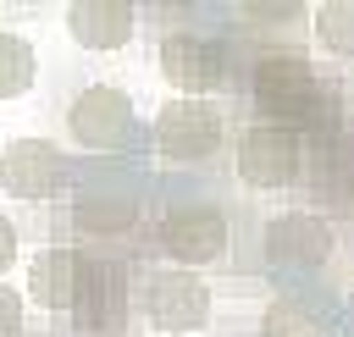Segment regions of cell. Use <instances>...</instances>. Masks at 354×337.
I'll list each match as a JSON object with an SVG mask.
<instances>
[{"label":"cell","instance_id":"7402d4cb","mask_svg":"<svg viewBox=\"0 0 354 337\" xmlns=\"http://www.w3.org/2000/svg\"><path fill=\"white\" fill-rule=\"evenodd\" d=\"M100 337H116V331H100Z\"/></svg>","mask_w":354,"mask_h":337},{"label":"cell","instance_id":"8992f818","mask_svg":"<svg viewBox=\"0 0 354 337\" xmlns=\"http://www.w3.org/2000/svg\"><path fill=\"white\" fill-rule=\"evenodd\" d=\"M105 260H88L83 249H39L28 265V298L39 309H83V298L94 293Z\"/></svg>","mask_w":354,"mask_h":337},{"label":"cell","instance_id":"2e32d148","mask_svg":"<svg viewBox=\"0 0 354 337\" xmlns=\"http://www.w3.org/2000/svg\"><path fill=\"white\" fill-rule=\"evenodd\" d=\"M238 17H243V22H304L310 11H304V6H288V0H282V6H254V0H249V6H238Z\"/></svg>","mask_w":354,"mask_h":337},{"label":"cell","instance_id":"e0dca14e","mask_svg":"<svg viewBox=\"0 0 354 337\" xmlns=\"http://www.w3.org/2000/svg\"><path fill=\"white\" fill-rule=\"evenodd\" d=\"M0 337H22V293L0 282Z\"/></svg>","mask_w":354,"mask_h":337},{"label":"cell","instance_id":"30bf717a","mask_svg":"<svg viewBox=\"0 0 354 337\" xmlns=\"http://www.w3.org/2000/svg\"><path fill=\"white\" fill-rule=\"evenodd\" d=\"M332 249H337V232L315 210H288L266 227V260L277 271H315L332 260Z\"/></svg>","mask_w":354,"mask_h":337},{"label":"cell","instance_id":"3957f363","mask_svg":"<svg viewBox=\"0 0 354 337\" xmlns=\"http://www.w3.org/2000/svg\"><path fill=\"white\" fill-rule=\"evenodd\" d=\"M227 144V122L210 99H183L171 94L160 110H155V149L177 166H199L210 160L216 149Z\"/></svg>","mask_w":354,"mask_h":337},{"label":"cell","instance_id":"44dd1931","mask_svg":"<svg viewBox=\"0 0 354 337\" xmlns=\"http://www.w3.org/2000/svg\"><path fill=\"white\" fill-rule=\"evenodd\" d=\"M348 309H354V287H348Z\"/></svg>","mask_w":354,"mask_h":337},{"label":"cell","instance_id":"ba28073f","mask_svg":"<svg viewBox=\"0 0 354 337\" xmlns=\"http://www.w3.org/2000/svg\"><path fill=\"white\" fill-rule=\"evenodd\" d=\"M299 166H304L299 133L271 127V122H254L238 133V177L249 188H288L299 182Z\"/></svg>","mask_w":354,"mask_h":337},{"label":"cell","instance_id":"9a60e30c","mask_svg":"<svg viewBox=\"0 0 354 337\" xmlns=\"http://www.w3.org/2000/svg\"><path fill=\"white\" fill-rule=\"evenodd\" d=\"M260 337H321V326H315V315H310L304 304L271 298L266 315H260Z\"/></svg>","mask_w":354,"mask_h":337},{"label":"cell","instance_id":"9c48e42d","mask_svg":"<svg viewBox=\"0 0 354 337\" xmlns=\"http://www.w3.org/2000/svg\"><path fill=\"white\" fill-rule=\"evenodd\" d=\"M144 315L155 331H199L210 320V287L194 276V271H155L144 276Z\"/></svg>","mask_w":354,"mask_h":337},{"label":"cell","instance_id":"4fadbf2b","mask_svg":"<svg viewBox=\"0 0 354 337\" xmlns=\"http://www.w3.org/2000/svg\"><path fill=\"white\" fill-rule=\"evenodd\" d=\"M315 44L337 61H354V0H321L315 6Z\"/></svg>","mask_w":354,"mask_h":337},{"label":"cell","instance_id":"6da1fadb","mask_svg":"<svg viewBox=\"0 0 354 337\" xmlns=\"http://www.w3.org/2000/svg\"><path fill=\"white\" fill-rule=\"evenodd\" d=\"M249 99L254 110L271 122V127H288V133H304L321 122L326 110V88L315 77V66L299 55V50H271L249 66Z\"/></svg>","mask_w":354,"mask_h":337},{"label":"cell","instance_id":"5b68a950","mask_svg":"<svg viewBox=\"0 0 354 337\" xmlns=\"http://www.w3.org/2000/svg\"><path fill=\"white\" fill-rule=\"evenodd\" d=\"M66 133L77 149H94V155H111L133 138V99L111 83H88L72 94L66 105Z\"/></svg>","mask_w":354,"mask_h":337},{"label":"cell","instance_id":"ffe728a7","mask_svg":"<svg viewBox=\"0 0 354 337\" xmlns=\"http://www.w3.org/2000/svg\"><path fill=\"white\" fill-rule=\"evenodd\" d=\"M348 127H354V94H348Z\"/></svg>","mask_w":354,"mask_h":337},{"label":"cell","instance_id":"52a82bcc","mask_svg":"<svg viewBox=\"0 0 354 337\" xmlns=\"http://www.w3.org/2000/svg\"><path fill=\"white\" fill-rule=\"evenodd\" d=\"M72 182V160L50 138H11L0 149V188L11 199H50Z\"/></svg>","mask_w":354,"mask_h":337},{"label":"cell","instance_id":"8fae6325","mask_svg":"<svg viewBox=\"0 0 354 337\" xmlns=\"http://www.w3.org/2000/svg\"><path fill=\"white\" fill-rule=\"evenodd\" d=\"M66 33L83 50H122L138 33V6H127V0H72Z\"/></svg>","mask_w":354,"mask_h":337},{"label":"cell","instance_id":"5bb4252c","mask_svg":"<svg viewBox=\"0 0 354 337\" xmlns=\"http://www.w3.org/2000/svg\"><path fill=\"white\" fill-rule=\"evenodd\" d=\"M39 77V55L22 33H0V99H17L28 94Z\"/></svg>","mask_w":354,"mask_h":337},{"label":"cell","instance_id":"7a4b0ae2","mask_svg":"<svg viewBox=\"0 0 354 337\" xmlns=\"http://www.w3.org/2000/svg\"><path fill=\"white\" fill-rule=\"evenodd\" d=\"M155 243L160 254L177 265V271H199V265H216L227 249H232V221L221 204L210 199H188V204H171L155 227Z\"/></svg>","mask_w":354,"mask_h":337},{"label":"cell","instance_id":"7c38bea8","mask_svg":"<svg viewBox=\"0 0 354 337\" xmlns=\"http://www.w3.org/2000/svg\"><path fill=\"white\" fill-rule=\"evenodd\" d=\"M72 221H77L83 238H122V232H133L138 204L122 199V193H83L77 210H72Z\"/></svg>","mask_w":354,"mask_h":337},{"label":"cell","instance_id":"ac0fdd59","mask_svg":"<svg viewBox=\"0 0 354 337\" xmlns=\"http://www.w3.org/2000/svg\"><path fill=\"white\" fill-rule=\"evenodd\" d=\"M332 193H337L343 210L354 215V149H343V155L332 160Z\"/></svg>","mask_w":354,"mask_h":337},{"label":"cell","instance_id":"d6986e66","mask_svg":"<svg viewBox=\"0 0 354 337\" xmlns=\"http://www.w3.org/2000/svg\"><path fill=\"white\" fill-rule=\"evenodd\" d=\"M17 265V227L0 215V282H6V271Z\"/></svg>","mask_w":354,"mask_h":337},{"label":"cell","instance_id":"277c9868","mask_svg":"<svg viewBox=\"0 0 354 337\" xmlns=\"http://www.w3.org/2000/svg\"><path fill=\"white\" fill-rule=\"evenodd\" d=\"M155 61H160V77L183 99H205L210 88L227 83V44L216 33H199V28H171L160 39Z\"/></svg>","mask_w":354,"mask_h":337}]
</instances>
